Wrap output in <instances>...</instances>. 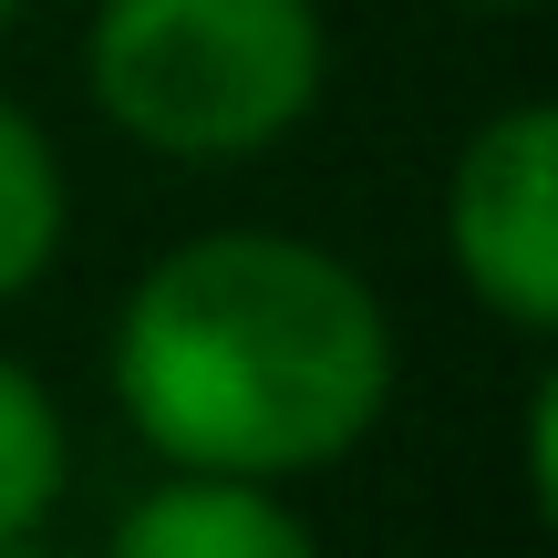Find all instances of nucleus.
Returning a JSON list of instances; mask_svg holds the SVG:
<instances>
[{"mask_svg":"<svg viewBox=\"0 0 558 558\" xmlns=\"http://www.w3.org/2000/svg\"><path fill=\"white\" fill-rule=\"evenodd\" d=\"M114 393L197 476H300L373 435L393 331L341 259L228 228L145 269L114 331Z\"/></svg>","mask_w":558,"mask_h":558,"instance_id":"1","label":"nucleus"},{"mask_svg":"<svg viewBox=\"0 0 558 558\" xmlns=\"http://www.w3.org/2000/svg\"><path fill=\"white\" fill-rule=\"evenodd\" d=\"M320 94L311 0H104L94 104L177 166L279 145Z\"/></svg>","mask_w":558,"mask_h":558,"instance_id":"2","label":"nucleus"},{"mask_svg":"<svg viewBox=\"0 0 558 558\" xmlns=\"http://www.w3.org/2000/svg\"><path fill=\"white\" fill-rule=\"evenodd\" d=\"M445 239H456V269L476 279L486 311H507L518 331L558 320V114L548 104L497 114L456 156Z\"/></svg>","mask_w":558,"mask_h":558,"instance_id":"3","label":"nucleus"},{"mask_svg":"<svg viewBox=\"0 0 558 558\" xmlns=\"http://www.w3.org/2000/svg\"><path fill=\"white\" fill-rule=\"evenodd\" d=\"M114 548L124 558H300L311 527L290 507H269L259 476H197L186 465V486H166V497L114 518Z\"/></svg>","mask_w":558,"mask_h":558,"instance_id":"4","label":"nucleus"},{"mask_svg":"<svg viewBox=\"0 0 558 558\" xmlns=\"http://www.w3.org/2000/svg\"><path fill=\"white\" fill-rule=\"evenodd\" d=\"M52 248H62V166L41 145V124L0 104V300L32 290L52 269Z\"/></svg>","mask_w":558,"mask_h":558,"instance_id":"5","label":"nucleus"},{"mask_svg":"<svg viewBox=\"0 0 558 558\" xmlns=\"http://www.w3.org/2000/svg\"><path fill=\"white\" fill-rule=\"evenodd\" d=\"M62 497V414L21 362H0V548H21Z\"/></svg>","mask_w":558,"mask_h":558,"instance_id":"6","label":"nucleus"},{"mask_svg":"<svg viewBox=\"0 0 558 558\" xmlns=\"http://www.w3.org/2000/svg\"><path fill=\"white\" fill-rule=\"evenodd\" d=\"M476 11H527V0H476Z\"/></svg>","mask_w":558,"mask_h":558,"instance_id":"7","label":"nucleus"},{"mask_svg":"<svg viewBox=\"0 0 558 558\" xmlns=\"http://www.w3.org/2000/svg\"><path fill=\"white\" fill-rule=\"evenodd\" d=\"M11 11H21V0H0V21H11Z\"/></svg>","mask_w":558,"mask_h":558,"instance_id":"8","label":"nucleus"}]
</instances>
